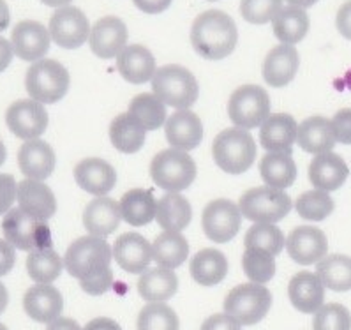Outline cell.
<instances>
[{"instance_id": "obj_1", "label": "cell", "mask_w": 351, "mask_h": 330, "mask_svg": "<svg viewBox=\"0 0 351 330\" xmlns=\"http://www.w3.org/2000/svg\"><path fill=\"white\" fill-rule=\"evenodd\" d=\"M239 43V30L230 14L219 9H208L199 14L191 27V46L205 60H223L230 57Z\"/></svg>"}, {"instance_id": "obj_2", "label": "cell", "mask_w": 351, "mask_h": 330, "mask_svg": "<svg viewBox=\"0 0 351 330\" xmlns=\"http://www.w3.org/2000/svg\"><path fill=\"white\" fill-rule=\"evenodd\" d=\"M212 156L224 174L242 175L256 159V141L247 129H224L212 143Z\"/></svg>"}, {"instance_id": "obj_3", "label": "cell", "mask_w": 351, "mask_h": 330, "mask_svg": "<svg viewBox=\"0 0 351 330\" xmlns=\"http://www.w3.org/2000/svg\"><path fill=\"white\" fill-rule=\"evenodd\" d=\"M152 92L166 104L177 110H189L198 101L199 85L196 76L187 67L168 64L156 71Z\"/></svg>"}, {"instance_id": "obj_4", "label": "cell", "mask_w": 351, "mask_h": 330, "mask_svg": "<svg viewBox=\"0 0 351 330\" xmlns=\"http://www.w3.org/2000/svg\"><path fill=\"white\" fill-rule=\"evenodd\" d=\"M196 163L189 152L178 149H166L157 152L150 163V178L157 187L169 193H182L195 182Z\"/></svg>"}, {"instance_id": "obj_5", "label": "cell", "mask_w": 351, "mask_h": 330, "mask_svg": "<svg viewBox=\"0 0 351 330\" xmlns=\"http://www.w3.org/2000/svg\"><path fill=\"white\" fill-rule=\"evenodd\" d=\"M113 249L106 239L95 235H85L76 239L67 248L64 256L66 270L78 281L87 279L110 268Z\"/></svg>"}, {"instance_id": "obj_6", "label": "cell", "mask_w": 351, "mask_h": 330, "mask_svg": "<svg viewBox=\"0 0 351 330\" xmlns=\"http://www.w3.org/2000/svg\"><path fill=\"white\" fill-rule=\"evenodd\" d=\"M69 71L51 58H41L34 62L25 76L29 95L43 104H55L64 99L69 91Z\"/></svg>"}, {"instance_id": "obj_7", "label": "cell", "mask_w": 351, "mask_h": 330, "mask_svg": "<svg viewBox=\"0 0 351 330\" xmlns=\"http://www.w3.org/2000/svg\"><path fill=\"white\" fill-rule=\"evenodd\" d=\"M2 231L9 244L20 251H36V249L51 248V231L45 219L34 217L21 207L11 209L4 215Z\"/></svg>"}, {"instance_id": "obj_8", "label": "cell", "mask_w": 351, "mask_h": 330, "mask_svg": "<svg viewBox=\"0 0 351 330\" xmlns=\"http://www.w3.org/2000/svg\"><path fill=\"white\" fill-rule=\"evenodd\" d=\"M272 305V293L260 283L239 285L224 298V313L233 316L240 325H256L267 316Z\"/></svg>"}, {"instance_id": "obj_9", "label": "cell", "mask_w": 351, "mask_h": 330, "mask_svg": "<svg viewBox=\"0 0 351 330\" xmlns=\"http://www.w3.org/2000/svg\"><path fill=\"white\" fill-rule=\"evenodd\" d=\"M240 212L252 223H277L291 211V198L282 189L263 186L249 189L239 202Z\"/></svg>"}, {"instance_id": "obj_10", "label": "cell", "mask_w": 351, "mask_h": 330, "mask_svg": "<svg viewBox=\"0 0 351 330\" xmlns=\"http://www.w3.org/2000/svg\"><path fill=\"white\" fill-rule=\"evenodd\" d=\"M228 117L237 128H261L270 117L269 92L260 85H242L228 101Z\"/></svg>"}, {"instance_id": "obj_11", "label": "cell", "mask_w": 351, "mask_h": 330, "mask_svg": "<svg viewBox=\"0 0 351 330\" xmlns=\"http://www.w3.org/2000/svg\"><path fill=\"white\" fill-rule=\"evenodd\" d=\"M240 224H242V212H240V207L235 205L232 200H214L203 209V233L212 242L226 244L235 239L240 230Z\"/></svg>"}, {"instance_id": "obj_12", "label": "cell", "mask_w": 351, "mask_h": 330, "mask_svg": "<svg viewBox=\"0 0 351 330\" xmlns=\"http://www.w3.org/2000/svg\"><path fill=\"white\" fill-rule=\"evenodd\" d=\"M50 36L64 50H76L88 41L90 23L80 8L64 5L58 8L50 18Z\"/></svg>"}, {"instance_id": "obj_13", "label": "cell", "mask_w": 351, "mask_h": 330, "mask_svg": "<svg viewBox=\"0 0 351 330\" xmlns=\"http://www.w3.org/2000/svg\"><path fill=\"white\" fill-rule=\"evenodd\" d=\"M50 117L45 104L36 99H20L13 103L5 112V124L14 137L21 140L39 138L48 129Z\"/></svg>"}, {"instance_id": "obj_14", "label": "cell", "mask_w": 351, "mask_h": 330, "mask_svg": "<svg viewBox=\"0 0 351 330\" xmlns=\"http://www.w3.org/2000/svg\"><path fill=\"white\" fill-rule=\"evenodd\" d=\"M289 258L298 265H314L323 260L328 252V239L323 230L316 226L295 228L286 239Z\"/></svg>"}, {"instance_id": "obj_15", "label": "cell", "mask_w": 351, "mask_h": 330, "mask_svg": "<svg viewBox=\"0 0 351 330\" xmlns=\"http://www.w3.org/2000/svg\"><path fill=\"white\" fill-rule=\"evenodd\" d=\"M128 27L120 18L104 16L94 23L88 36L90 51L95 57L110 60L128 46Z\"/></svg>"}, {"instance_id": "obj_16", "label": "cell", "mask_w": 351, "mask_h": 330, "mask_svg": "<svg viewBox=\"0 0 351 330\" xmlns=\"http://www.w3.org/2000/svg\"><path fill=\"white\" fill-rule=\"evenodd\" d=\"M50 30L34 20L20 21L11 34V45L16 57L25 62H38L50 50Z\"/></svg>"}, {"instance_id": "obj_17", "label": "cell", "mask_w": 351, "mask_h": 330, "mask_svg": "<svg viewBox=\"0 0 351 330\" xmlns=\"http://www.w3.org/2000/svg\"><path fill=\"white\" fill-rule=\"evenodd\" d=\"M113 258L129 274H143L152 261V244L140 233L125 231L113 244Z\"/></svg>"}, {"instance_id": "obj_18", "label": "cell", "mask_w": 351, "mask_h": 330, "mask_svg": "<svg viewBox=\"0 0 351 330\" xmlns=\"http://www.w3.org/2000/svg\"><path fill=\"white\" fill-rule=\"evenodd\" d=\"M75 180L85 193L106 196L117 184V172L112 165L99 157H87L73 169Z\"/></svg>"}, {"instance_id": "obj_19", "label": "cell", "mask_w": 351, "mask_h": 330, "mask_svg": "<svg viewBox=\"0 0 351 330\" xmlns=\"http://www.w3.org/2000/svg\"><path fill=\"white\" fill-rule=\"evenodd\" d=\"M300 66V57L293 45H279L269 51L265 57L261 75L267 85L274 89L286 87L293 82Z\"/></svg>"}, {"instance_id": "obj_20", "label": "cell", "mask_w": 351, "mask_h": 330, "mask_svg": "<svg viewBox=\"0 0 351 330\" xmlns=\"http://www.w3.org/2000/svg\"><path fill=\"white\" fill-rule=\"evenodd\" d=\"M165 134L168 143L178 150H195L203 140V122L191 110H177L166 120Z\"/></svg>"}, {"instance_id": "obj_21", "label": "cell", "mask_w": 351, "mask_h": 330, "mask_svg": "<svg viewBox=\"0 0 351 330\" xmlns=\"http://www.w3.org/2000/svg\"><path fill=\"white\" fill-rule=\"evenodd\" d=\"M348 177H350V168L343 157L332 150L316 154L309 165V180L319 191L332 193V191L341 189Z\"/></svg>"}, {"instance_id": "obj_22", "label": "cell", "mask_w": 351, "mask_h": 330, "mask_svg": "<svg viewBox=\"0 0 351 330\" xmlns=\"http://www.w3.org/2000/svg\"><path fill=\"white\" fill-rule=\"evenodd\" d=\"M23 309L34 322L51 323L60 316L64 309L62 293L55 286L38 283L27 290L23 297Z\"/></svg>"}, {"instance_id": "obj_23", "label": "cell", "mask_w": 351, "mask_h": 330, "mask_svg": "<svg viewBox=\"0 0 351 330\" xmlns=\"http://www.w3.org/2000/svg\"><path fill=\"white\" fill-rule=\"evenodd\" d=\"M55 165H57V157H55L53 149L46 141L34 138V140H27L20 147L18 166L27 178L45 180L53 174Z\"/></svg>"}, {"instance_id": "obj_24", "label": "cell", "mask_w": 351, "mask_h": 330, "mask_svg": "<svg viewBox=\"0 0 351 330\" xmlns=\"http://www.w3.org/2000/svg\"><path fill=\"white\" fill-rule=\"evenodd\" d=\"M120 221V202L108 196H97L83 211V226L88 231V235L106 239L119 228Z\"/></svg>"}, {"instance_id": "obj_25", "label": "cell", "mask_w": 351, "mask_h": 330, "mask_svg": "<svg viewBox=\"0 0 351 330\" xmlns=\"http://www.w3.org/2000/svg\"><path fill=\"white\" fill-rule=\"evenodd\" d=\"M117 69L125 82L132 85L152 82L156 75V58L149 48L141 45H129L117 55Z\"/></svg>"}, {"instance_id": "obj_26", "label": "cell", "mask_w": 351, "mask_h": 330, "mask_svg": "<svg viewBox=\"0 0 351 330\" xmlns=\"http://www.w3.org/2000/svg\"><path fill=\"white\" fill-rule=\"evenodd\" d=\"M298 124L289 113H274L260 128V145L267 152H291Z\"/></svg>"}, {"instance_id": "obj_27", "label": "cell", "mask_w": 351, "mask_h": 330, "mask_svg": "<svg viewBox=\"0 0 351 330\" xmlns=\"http://www.w3.org/2000/svg\"><path fill=\"white\" fill-rule=\"evenodd\" d=\"M288 297L297 311L314 314L325 300V286H323L318 274L304 270V272L295 274L289 281Z\"/></svg>"}, {"instance_id": "obj_28", "label": "cell", "mask_w": 351, "mask_h": 330, "mask_svg": "<svg viewBox=\"0 0 351 330\" xmlns=\"http://www.w3.org/2000/svg\"><path fill=\"white\" fill-rule=\"evenodd\" d=\"M16 200L23 211L45 221L53 217L57 212V198L53 191L43 180H34V178L21 180L18 184Z\"/></svg>"}, {"instance_id": "obj_29", "label": "cell", "mask_w": 351, "mask_h": 330, "mask_svg": "<svg viewBox=\"0 0 351 330\" xmlns=\"http://www.w3.org/2000/svg\"><path fill=\"white\" fill-rule=\"evenodd\" d=\"M297 143L304 152L314 154V156L334 150L337 140L332 128V120L319 115L306 119L302 124H298Z\"/></svg>"}, {"instance_id": "obj_30", "label": "cell", "mask_w": 351, "mask_h": 330, "mask_svg": "<svg viewBox=\"0 0 351 330\" xmlns=\"http://www.w3.org/2000/svg\"><path fill=\"white\" fill-rule=\"evenodd\" d=\"M193 219V207L180 193H166L157 200L156 221L165 231H182Z\"/></svg>"}, {"instance_id": "obj_31", "label": "cell", "mask_w": 351, "mask_h": 330, "mask_svg": "<svg viewBox=\"0 0 351 330\" xmlns=\"http://www.w3.org/2000/svg\"><path fill=\"white\" fill-rule=\"evenodd\" d=\"M178 290V277L171 268H147L138 279V293L147 302H166Z\"/></svg>"}, {"instance_id": "obj_32", "label": "cell", "mask_w": 351, "mask_h": 330, "mask_svg": "<svg viewBox=\"0 0 351 330\" xmlns=\"http://www.w3.org/2000/svg\"><path fill=\"white\" fill-rule=\"evenodd\" d=\"M147 140V129L129 112L120 113L110 124V141L119 152L136 154L143 149Z\"/></svg>"}, {"instance_id": "obj_33", "label": "cell", "mask_w": 351, "mask_h": 330, "mask_svg": "<svg viewBox=\"0 0 351 330\" xmlns=\"http://www.w3.org/2000/svg\"><path fill=\"white\" fill-rule=\"evenodd\" d=\"M260 175L265 186L288 189L297 178V165L291 152H267L260 161Z\"/></svg>"}, {"instance_id": "obj_34", "label": "cell", "mask_w": 351, "mask_h": 330, "mask_svg": "<svg viewBox=\"0 0 351 330\" xmlns=\"http://www.w3.org/2000/svg\"><path fill=\"white\" fill-rule=\"evenodd\" d=\"M191 277L202 286H215L228 274L226 256L217 249H202L193 256L189 265Z\"/></svg>"}, {"instance_id": "obj_35", "label": "cell", "mask_w": 351, "mask_h": 330, "mask_svg": "<svg viewBox=\"0 0 351 330\" xmlns=\"http://www.w3.org/2000/svg\"><path fill=\"white\" fill-rule=\"evenodd\" d=\"M309 16L306 9L288 5L282 8L272 20V32L282 45H297L309 32Z\"/></svg>"}, {"instance_id": "obj_36", "label": "cell", "mask_w": 351, "mask_h": 330, "mask_svg": "<svg viewBox=\"0 0 351 330\" xmlns=\"http://www.w3.org/2000/svg\"><path fill=\"white\" fill-rule=\"evenodd\" d=\"M120 212L131 226H147L156 219L157 200L149 189H131L120 198Z\"/></svg>"}, {"instance_id": "obj_37", "label": "cell", "mask_w": 351, "mask_h": 330, "mask_svg": "<svg viewBox=\"0 0 351 330\" xmlns=\"http://www.w3.org/2000/svg\"><path fill=\"white\" fill-rule=\"evenodd\" d=\"M189 256V242L180 231H162L152 244V260L162 268H177Z\"/></svg>"}, {"instance_id": "obj_38", "label": "cell", "mask_w": 351, "mask_h": 330, "mask_svg": "<svg viewBox=\"0 0 351 330\" xmlns=\"http://www.w3.org/2000/svg\"><path fill=\"white\" fill-rule=\"evenodd\" d=\"M316 274L323 286L332 292L351 290V256L328 255L316 263Z\"/></svg>"}, {"instance_id": "obj_39", "label": "cell", "mask_w": 351, "mask_h": 330, "mask_svg": "<svg viewBox=\"0 0 351 330\" xmlns=\"http://www.w3.org/2000/svg\"><path fill=\"white\" fill-rule=\"evenodd\" d=\"M64 267L66 265H64L60 255L51 248L30 251L29 258H27V272H29L30 279L36 283L51 285L62 274Z\"/></svg>"}, {"instance_id": "obj_40", "label": "cell", "mask_w": 351, "mask_h": 330, "mask_svg": "<svg viewBox=\"0 0 351 330\" xmlns=\"http://www.w3.org/2000/svg\"><path fill=\"white\" fill-rule=\"evenodd\" d=\"M129 113L143 126L147 131H156L166 124V104L156 94H138L129 103Z\"/></svg>"}, {"instance_id": "obj_41", "label": "cell", "mask_w": 351, "mask_h": 330, "mask_svg": "<svg viewBox=\"0 0 351 330\" xmlns=\"http://www.w3.org/2000/svg\"><path fill=\"white\" fill-rule=\"evenodd\" d=\"M334 200L326 191L313 189L302 193L295 202V209H297L298 215L304 221H325L328 215L334 212Z\"/></svg>"}, {"instance_id": "obj_42", "label": "cell", "mask_w": 351, "mask_h": 330, "mask_svg": "<svg viewBox=\"0 0 351 330\" xmlns=\"http://www.w3.org/2000/svg\"><path fill=\"white\" fill-rule=\"evenodd\" d=\"M245 248H258L277 256L286 248V239L276 223H254L245 233Z\"/></svg>"}, {"instance_id": "obj_43", "label": "cell", "mask_w": 351, "mask_h": 330, "mask_svg": "<svg viewBox=\"0 0 351 330\" xmlns=\"http://www.w3.org/2000/svg\"><path fill=\"white\" fill-rule=\"evenodd\" d=\"M138 330H178V316L165 302H149L138 314Z\"/></svg>"}, {"instance_id": "obj_44", "label": "cell", "mask_w": 351, "mask_h": 330, "mask_svg": "<svg viewBox=\"0 0 351 330\" xmlns=\"http://www.w3.org/2000/svg\"><path fill=\"white\" fill-rule=\"evenodd\" d=\"M242 268L249 281L265 285L276 276V260L272 252L265 249L245 248L244 256H242Z\"/></svg>"}, {"instance_id": "obj_45", "label": "cell", "mask_w": 351, "mask_h": 330, "mask_svg": "<svg viewBox=\"0 0 351 330\" xmlns=\"http://www.w3.org/2000/svg\"><path fill=\"white\" fill-rule=\"evenodd\" d=\"M313 330H351V313L343 304H323L314 313Z\"/></svg>"}, {"instance_id": "obj_46", "label": "cell", "mask_w": 351, "mask_h": 330, "mask_svg": "<svg viewBox=\"0 0 351 330\" xmlns=\"http://www.w3.org/2000/svg\"><path fill=\"white\" fill-rule=\"evenodd\" d=\"M282 9V0H242L240 14L247 23L265 25Z\"/></svg>"}, {"instance_id": "obj_47", "label": "cell", "mask_w": 351, "mask_h": 330, "mask_svg": "<svg viewBox=\"0 0 351 330\" xmlns=\"http://www.w3.org/2000/svg\"><path fill=\"white\" fill-rule=\"evenodd\" d=\"M80 286L85 293L92 295V297H99L104 295L108 290L113 286V272L112 268H106L103 272L95 274V276L87 277V279L80 281Z\"/></svg>"}, {"instance_id": "obj_48", "label": "cell", "mask_w": 351, "mask_h": 330, "mask_svg": "<svg viewBox=\"0 0 351 330\" xmlns=\"http://www.w3.org/2000/svg\"><path fill=\"white\" fill-rule=\"evenodd\" d=\"M18 184L13 175L0 174V215L8 214L16 200Z\"/></svg>"}, {"instance_id": "obj_49", "label": "cell", "mask_w": 351, "mask_h": 330, "mask_svg": "<svg viewBox=\"0 0 351 330\" xmlns=\"http://www.w3.org/2000/svg\"><path fill=\"white\" fill-rule=\"evenodd\" d=\"M335 140L343 145H351V108H343L332 119Z\"/></svg>"}, {"instance_id": "obj_50", "label": "cell", "mask_w": 351, "mask_h": 330, "mask_svg": "<svg viewBox=\"0 0 351 330\" xmlns=\"http://www.w3.org/2000/svg\"><path fill=\"white\" fill-rule=\"evenodd\" d=\"M202 330H242V325L228 313H217L203 322Z\"/></svg>"}, {"instance_id": "obj_51", "label": "cell", "mask_w": 351, "mask_h": 330, "mask_svg": "<svg viewBox=\"0 0 351 330\" xmlns=\"http://www.w3.org/2000/svg\"><path fill=\"white\" fill-rule=\"evenodd\" d=\"M14 246L9 244L5 239H0V277L13 270L14 261H16V252Z\"/></svg>"}, {"instance_id": "obj_52", "label": "cell", "mask_w": 351, "mask_h": 330, "mask_svg": "<svg viewBox=\"0 0 351 330\" xmlns=\"http://www.w3.org/2000/svg\"><path fill=\"white\" fill-rule=\"evenodd\" d=\"M335 25H337L339 34L343 36L344 39L351 41V0L344 2L337 11V16H335Z\"/></svg>"}, {"instance_id": "obj_53", "label": "cell", "mask_w": 351, "mask_h": 330, "mask_svg": "<svg viewBox=\"0 0 351 330\" xmlns=\"http://www.w3.org/2000/svg\"><path fill=\"white\" fill-rule=\"evenodd\" d=\"M173 0H132V4L140 9L141 13L161 14L171 5Z\"/></svg>"}, {"instance_id": "obj_54", "label": "cell", "mask_w": 351, "mask_h": 330, "mask_svg": "<svg viewBox=\"0 0 351 330\" xmlns=\"http://www.w3.org/2000/svg\"><path fill=\"white\" fill-rule=\"evenodd\" d=\"M83 330H122V327H120L115 320H112V318L99 316L90 320Z\"/></svg>"}, {"instance_id": "obj_55", "label": "cell", "mask_w": 351, "mask_h": 330, "mask_svg": "<svg viewBox=\"0 0 351 330\" xmlns=\"http://www.w3.org/2000/svg\"><path fill=\"white\" fill-rule=\"evenodd\" d=\"M13 45L8 41L5 38H0V73H4L9 67L11 60H13Z\"/></svg>"}, {"instance_id": "obj_56", "label": "cell", "mask_w": 351, "mask_h": 330, "mask_svg": "<svg viewBox=\"0 0 351 330\" xmlns=\"http://www.w3.org/2000/svg\"><path fill=\"white\" fill-rule=\"evenodd\" d=\"M46 330H83V329L78 325V322H76V320H73V318L58 316L57 320H53L51 323H48V329Z\"/></svg>"}, {"instance_id": "obj_57", "label": "cell", "mask_w": 351, "mask_h": 330, "mask_svg": "<svg viewBox=\"0 0 351 330\" xmlns=\"http://www.w3.org/2000/svg\"><path fill=\"white\" fill-rule=\"evenodd\" d=\"M9 21H11V14H9V8L4 0H0V32H4L9 27Z\"/></svg>"}, {"instance_id": "obj_58", "label": "cell", "mask_w": 351, "mask_h": 330, "mask_svg": "<svg viewBox=\"0 0 351 330\" xmlns=\"http://www.w3.org/2000/svg\"><path fill=\"white\" fill-rule=\"evenodd\" d=\"M8 304H9V293L8 290H5V286L0 283V314L4 313Z\"/></svg>"}, {"instance_id": "obj_59", "label": "cell", "mask_w": 351, "mask_h": 330, "mask_svg": "<svg viewBox=\"0 0 351 330\" xmlns=\"http://www.w3.org/2000/svg\"><path fill=\"white\" fill-rule=\"evenodd\" d=\"M289 5H295V8H300V9H307V8H313L318 0H286Z\"/></svg>"}, {"instance_id": "obj_60", "label": "cell", "mask_w": 351, "mask_h": 330, "mask_svg": "<svg viewBox=\"0 0 351 330\" xmlns=\"http://www.w3.org/2000/svg\"><path fill=\"white\" fill-rule=\"evenodd\" d=\"M43 4L48 5V8H64V5H69L73 0H41Z\"/></svg>"}, {"instance_id": "obj_61", "label": "cell", "mask_w": 351, "mask_h": 330, "mask_svg": "<svg viewBox=\"0 0 351 330\" xmlns=\"http://www.w3.org/2000/svg\"><path fill=\"white\" fill-rule=\"evenodd\" d=\"M5 157H8V150H5L4 141L0 140V166H2L5 163Z\"/></svg>"}, {"instance_id": "obj_62", "label": "cell", "mask_w": 351, "mask_h": 330, "mask_svg": "<svg viewBox=\"0 0 351 330\" xmlns=\"http://www.w3.org/2000/svg\"><path fill=\"white\" fill-rule=\"evenodd\" d=\"M0 330H9V329L5 325H2V323H0Z\"/></svg>"}, {"instance_id": "obj_63", "label": "cell", "mask_w": 351, "mask_h": 330, "mask_svg": "<svg viewBox=\"0 0 351 330\" xmlns=\"http://www.w3.org/2000/svg\"><path fill=\"white\" fill-rule=\"evenodd\" d=\"M208 2H217V0H208Z\"/></svg>"}]
</instances>
